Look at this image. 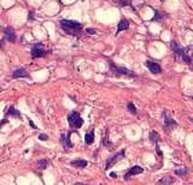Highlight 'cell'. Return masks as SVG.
<instances>
[{"label":"cell","mask_w":193,"mask_h":185,"mask_svg":"<svg viewBox=\"0 0 193 185\" xmlns=\"http://www.w3.org/2000/svg\"><path fill=\"white\" fill-rule=\"evenodd\" d=\"M73 132H74V130H70L68 133H62V135H61L59 142H61V144L63 146V148H65V149L73 148V143H71V141H70V136H71Z\"/></svg>","instance_id":"cell-9"},{"label":"cell","mask_w":193,"mask_h":185,"mask_svg":"<svg viewBox=\"0 0 193 185\" xmlns=\"http://www.w3.org/2000/svg\"><path fill=\"white\" fill-rule=\"evenodd\" d=\"M187 173H188L187 167H180V168H176V170H175V174L179 176V177H185Z\"/></svg>","instance_id":"cell-22"},{"label":"cell","mask_w":193,"mask_h":185,"mask_svg":"<svg viewBox=\"0 0 193 185\" xmlns=\"http://www.w3.org/2000/svg\"><path fill=\"white\" fill-rule=\"evenodd\" d=\"M110 177H111V178H117V174H116L115 172H111V173H110Z\"/></svg>","instance_id":"cell-30"},{"label":"cell","mask_w":193,"mask_h":185,"mask_svg":"<svg viewBox=\"0 0 193 185\" xmlns=\"http://www.w3.org/2000/svg\"><path fill=\"white\" fill-rule=\"evenodd\" d=\"M124 156H126V149L123 148L122 150L117 152V153H116V154H113L112 156L107 158V160H106V162H105V171L110 170L113 165H116L118 161H121L122 159H124Z\"/></svg>","instance_id":"cell-6"},{"label":"cell","mask_w":193,"mask_h":185,"mask_svg":"<svg viewBox=\"0 0 193 185\" xmlns=\"http://www.w3.org/2000/svg\"><path fill=\"white\" fill-rule=\"evenodd\" d=\"M129 28V22L126 19V18H122L121 20H119V23H118V25H117V31H116V35H118L121 31H123V30H127Z\"/></svg>","instance_id":"cell-14"},{"label":"cell","mask_w":193,"mask_h":185,"mask_svg":"<svg viewBox=\"0 0 193 185\" xmlns=\"http://www.w3.org/2000/svg\"><path fill=\"white\" fill-rule=\"evenodd\" d=\"M109 67H110V71L112 75L115 76H123V77H128V78H136V74H134L133 71L128 70L127 67H122V66H118L116 64H113L111 60H109Z\"/></svg>","instance_id":"cell-3"},{"label":"cell","mask_w":193,"mask_h":185,"mask_svg":"<svg viewBox=\"0 0 193 185\" xmlns=\"http://www.w3.org/2000/svg\"><path fill=\"white\" fill-rule=\"evenodd\" d=\"M39 140L40 141H48V136L46 133H40L39 135Z\"/></svg>","instance_id":"cell-26"},{"label":"cell","mask_w":193,"mask_h":185,"mask_svg":"<svg viewBox=\"0 0 193 185\" xmlns=\"http://www.w3.org/2000/svg\"><path fill=\"white\" fill-rule=\"evenodd\" d=\"M59 27L61 29L70 35V36H75V37H80L82 35V24L77 20H71V19H61L59 20Z\"/></svg>","instance_id":"cell-2"},{"label":"cell","mask_w":193,"mask_h":185,"mask_svg":"<svg viewBox=\"0 0 193 185\" xmlns=\"http://www.w3.org/2000/svg\"><path fill=\"white\" fill-rule=\"evenodd\" d=\"M29 124H30V126H31L34 130H38V126H36V125H35V124H34L31 120H29Z\"/></svg>","instance_id":"cell-29"},{"label":"cell","mask_w":193,"mask_h":185,"mask_svg":"<svg viewBox=\"0 0 193 185\" xmlns=\"http://www.w3.org/2000/svg\"><path fill=\"white\" fill-rule=\"evenodd\" d=\"M50 52H51V51H50V49H46V48H45V46H44L41 42L35 43V45L31 47V51H30V53H31V58H33V59L42 58V57L47 55Z\"/></svg>","instance_id":"cell-5"},{"label":"cell","mask_w":193,"mask_h":185,"mask_svg":"<svg viewBox=\"0 0 193 185\" xmlns=\"http://www.w3.org/2000/svg\"><path fill=\"white\" fill-rule=\"evenodd\" d=\"M85 142H86V144H88V146L94 142V129H92L90 132H87V133L85 135Z\"/></svg>","instance_id":"cell-18"},{"label":"cell","mask_w":193,"mask_h":185,"mask_svg":"<svg viewBox=\"0 0 193 185\" xmlns=\"http://www.w3.org/2000/svg\"><path fill=\"white\" fill-rule=\"evenodd\" d=\"M107 135H109V131L106 130V132H105V137L101 140V144H103L104 147H106L107 149H110V150H111V149H112V147H113V144L109 142V137H107Z\"/></svg>","instance_id":"cell-20"},{"label":"cell","mask_w":193,"mask_h":185,"mask_svg":"<svg viewBox=\"0 0 193 185\" xmlns=\"http://www.w3.org/2000/svg\"><path fill=\"white\" fill-rule=\"evenodd\" d=\"M8 115H12V117H17V118H19V117H21V112H19L18 109H16L13 106H11V107L8 108V111H7L6 115H5V118H7Z\"/></svg>","instance_id":"cell-19"},{"label":"cell","mask_w":193,"mask_h":185,"mask_svg":"<svg viewBox=\"0 0 193 185\" xmlns=\"http://www.w3.org/2000/svg\"><path fill=\"white\" fill-rule=\"evenodd\" d=\"M149 138H150V142L153 143V144H157L161 141V136L157 131H151L150 135H149Z\"/></svg>","instance_id":"cell-16"},{"label":"cell","mask_w":193,"mask_h":185,"mask_svg":"<svg viewBox=\"0 0 193 185\" xmlns=\"http://www.w3.org/2000/svg\"><path fill=\"white\" fill-rule=\"evenodd\" d=\"M113 2L119 7H124V6H130L132 7V4H130L129 0H113Z\"/></svg>","instance_id":"cell-23"},{"label":"cell","mask_w":193,"mask_h":185,"mask_svg":"<svg viewBox=\"0 0 193 185\" xmlns=\"http://www.w3.org/2000/svg\"><path fill=\"white\" fill-rule=\"evenodd\" d=\"M161 1H164V0H161Z\"/></svg>","instance_id":"cell-34"},{"label":"cell","mask_w":193,"mask_h":185,"mask_svg":"<svg viewBox=\"0 0 193 185\" xmlns=\"http://www.w3.org/2000/svg\"><path fill=\"white\" fill-rule=\"evenodd\" d=\"M127 108H128V111L132 113V114H136L138 113V111H136V107H135V105L133 103V102H128V105H127Z\"/></svg>","instance_id":"cell-24"},{"label":"cell","mask_w":193,"mask_h":185,"mask_svg":"<svg viewBox=\"0 0 193 185\" xmlns=\"http://www.w3.org/2000/svg\"><path fill=\"white\" fill-rule=\"evenodd\" d=\"M86 33L88 35H97L98 34V31H97L96 29H93V28H86Z\"/></svg>","instance_id":"cell-25"},{"label":"cell","mask_w":193,"mask_h":185,"mask_svg":"<svg viewBox=\"0 0 193 185\" xmlns=\"http://www.w3.org/2000/svg\"><path fill=\"white\" fill-rule=\"evenodd\" d=\"M70 165H71L73 167H75V168H85V167H87L88 162H87V160L77 159V160H73V161L70 162Z\"/></svg>","instance_id":"cell-13"},{"label":"cell","mask_w":193,"mask_h":185,"mask_svg":"<svg viewBox=\"0 0 193 185\" xmlns=\"http://www.w3.org/2000/svg\"><path fill=\"white\" fill-rule=\"evenodd\" d=\"M4 41H5V39H2V40H0V48H2V45H4Z\"/></svg>","instance_id":"cell-31"},{"label":"cell","mask_w":193,"mask_h":185,"mask_svg":"<svg viewBox=\"0 0 193 185\" xmlns=\"http://www.w3.org/2000/svg\"><path fill=\"white\" fill-rule=\"evenodd\" d=\"M29 77V74L25 67H18L12 72V78H24Z\"/></svg>","instance_id":"cell-12"},{"label":"cell","mask_w":193,"mask_h":185,"mask_svg":"<svg viewBox=\"0 0 193 185\" xmlns=\"http://www.w3.org/2000/svg\"><path fill=\"white\" fill-rule=\"evenodd\" d=\"M142 172H144V168L140 167V166H138V165H135V166L130 167V168L127 171V173L124 174V180H129L130 177L136 176V174H141Z\"/></svg>","instance_id":"cell-10"},{"label":"cell","mask_w":193,"mask_h":185,"mask_svg":"<svg viewBox=\"0 0 193 185\" xmlns=\"http://www.w3.org/2000/svg\"><path fill=\"white\" fill-rule=\"evenodd\" d=\"M68 123L70 125L71 129H80L82 125H83V119L81 118L80 113L76 112V111H73L68 114Z\"/></svg>","instance_id":"cell-4"},{"label":"cell","mask_w":193,"mask_h":185,"mask_svg":"<svg viewBox=\"0 0 193 185\" xmlns=\"http://www.w3.org/2000/svg\"><path fill=\"white\" fill-rule=\"evenodd\" d=\"M162 118H163V120H164V129H165L167 131H170V130L175 129V127L179 125L175 119H173L172 117L168 115L167 112H163V113H162Z\"/></svg>","instance_id":"cell-7"},{"label":"cell","mask_w":193,"mask_h":185,"mask_svg":"<svg viewBox=\"0 0 193 185\" xmlns=\"http://www.w3.org/2000/svg\"><path fill=\"white\" fill-rule=\"evenodd\" d=\"M191 99H192V100H193V96H191Z\"/></svg>","instance_id":"cell-33"},{"label":"cell","mask_w":193,"mask_h":185,"mask_svg":"<svg viewBox=\"0 0 193 185\" xmlns=\"http://www.w3.org/2000/svg\"><path fill=\"white\" fill-rule=\"evenodd\" d=\"M170 48H172L173 53L175 54L176 60L188 65L193 70V46H187V47L182 48L181 46H179V43L176 41L173 40L170 42Z\"/></svg>","instance_id":"cell-1"},{"label":"cell","mask_w":193,"mask_h":185,"mask_svg":"<svg viewBox=\"0 0 193 185\" xmlns=\"http://www.w3.org/2000/svg\"><path fill=\"white\" fill-rule=\"evenodd\" d=\"M153 12H155V16H153V18L151 19V20H153V22H162V19L167 17V13L163 12V11L153 10Z\"/></svg>","instance_id":"cell-15"},{"label":"cell","mask_w":193,"mask_h":185,"mask_svg":"<svg viewBox=\"0 0 193 185\" xmlns=\"http://www.w3.org/2000/svg\"><path fill=\"white\" fill-rule=\"evenodd\" d=\"M145 65H146V67L149 69V71H150L151 74H153V75H159V74H162V66H161L158 63L152 61V60H146V61H145Z\"/></svg>","instance_id":"cell-8"},{"label":"cell","mask_w":193,"mask_h":185,"mask_svg":"<svg viewBox=\"0 0 193 185\" xmlns=\"http://www.w3.org/2000/svg\"><path fill=\"white\" fill-rule=\"evenodd\" d=\"M156 146V152H157V154L159 155V156H162V152H161V149H159V146H158V143L157 144H155Z\"/></svg>","instance_id":"cell-28"},{"label":"cell","mask_w":193,"mask_h":185,"mask_svg":"<svg viewBox=\"0 0 193 185\" xmlns=\"http://www.w3.org/2000/svg\"><path fill=\"white\" fill-rule=\"evenodd\" d=\"M4 39L7 40L8 42H15L16 41V33H15V29L12 27H7L5 30H4Z\"/></svg>","instance_id":"cell-11"},{"label":"cell","mask_w":193,"mask_h":185,"mask_svg":"<svg viewBox=\"0 0 193 185\" xmlns=\"http://www.w3.org/2000/svg\"><path fill=\"white\" fill-rule=\"evenodd\" d=\"M7 123H8V119H7V118H4L2 120H0V129L2 127L4 124H7Z\"/></svg>","instance_id":"cell-27"},{"label":"cell","mask_w":193,"mask_h":185,"mask_svg":"<svg viewBox=\"0 0 193 185\" xmlns=\"http://www.w3.org/2000/svg\"><path fill=\"white\" fill-rule=\"evenodd\" d=\"M48 164H50V161L47 159H41L36 162V167H38V170H45V168H47Z\"/></svg>","instance_id":"cell-21"},{"label":"cell","mask_w":193,"mask_h":185,"mask_svg":"<svg viewBox=\"0 0 193 185\" xmlns=\"http://www.w3.org/2000/svg\"><path fill=\"white\" fill-rule=\"evenodd\" d=\"M188 119H190V121H192V123H193V119H192V118H188Z\"/></svg>","instance_id":"cell-32"},{"label":"cell","mask_w":193,"mask_h":185,"mask_svg":"<svg viewBox=\"0 0 193 185\" xmlns=\"http://www.w3.org/2000/svg\"><path fill=\"white\" fill-rule=\"evenodd\" d=\"M157 183H158V184H164V185H172V184H174V183H175V178H174V177H169V176H167V177L161 178Z\"/></svg>","instance_id":"cell-17"}]
</instances>
